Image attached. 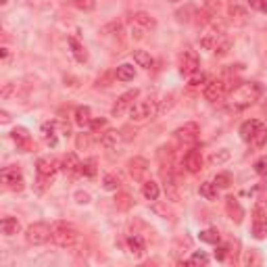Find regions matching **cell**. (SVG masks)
<instances>
[{
	"label": "cell",
	"mask_w": 267,
	"mask_h": 267,
	"mask_svg": "<svg viewBox=\"0 0 267 267\" xmlns=\"http://www.w3.org/2000/svg\"><path fill=\"white\" fill-rule=\"evenodd\" d=\"M261 94V86L259 83H240L234 92H232V101L228 103V111L230 113H240V111L248 109L252 103L259 98Z\"/></svg>",
	"instance_id": "6da1fadb"
},
{
	"label": "cell",
	"mask_w": 267,
	"mask_h": 267,
	"mask_svg": "<svg viewBox=\"0 0 267 267\" xmlns=\"http://www.w3.org/2000/svg\"><path fill=\"white\" fill-rule=\"evenodd\" d=\"M79 240V232L75 230V226L67 221H54L52 223V242L61 246V248H71L75 246Z\"/></svg>",
	"instance_id": "7a4b0ae2"
},
{
	"label": "cell",
	"mask_w": 267,
	"mask_h": 267,
	"mask_svg": "<svg viewBox=\"0 0 267 267\" xmlns=\"http://www.w3.org/2000/svg\"><path fill=\"white\" fill-rule=\"evenodd\" d=\"M61 169V165L57 159H52V157H42L38 159L36 163V173H38V192H44L52 182H54V175L59 173Z\"/></svg>",
	"instance_id": "3957f363"
},
{
	"label": "cell",
	"mask_w": 267,
	"mask_h": 267,
	"mask_svg": "<svg viewBox=\"0 0 267 267\" xmlns=\"http://www.w3.org/2000/svg\"><path fill=\"white\" fill-rule=\"evenodd\" d=\"M157 113H159V101H157V96H154V94H148L144 98H140V101H136L134 107L130 109L132 121H136V123L152 119Z\"/></svg>",
	"instance_id": "277c9868"
},
{
	"label": "cell",
	"mask_w": 267,
	"mask_h": 267,
	"mask_svg": "<svg viewBox=\"0 0 267 267\" xmlns=\"http://www.w3.org/2000/svg\"><path fill=\"white\" fill-rule=\"evenodd\" d=\"M25 240L32 246L46 244L48 240H52V226H48V223H44V221L32 223V226L25 230Z\"/></svg>",
	"instance_id": "5b68a950"
},
{
	"label": "cell",
	"mask_w": 267,
	"mask_h": 267,
	"mask_svg": "<svg viewBox=\"0 0 267 267\" xmlns=\"http://www.w3.org/2000/svg\"><path fill=\"white\" fill-rule=\"evenodd\" d=\"M0 180H3V184L13 192H21L25 188V180H23V173L19 167H7V169H3Z\"/></svg>",
	"instance_id": "8992f818"
},
{
	"label": "cell",
	"mask_w": 267,
	"mask_h": 267,
	"mask_svg": "<svg viewBox=\"0 0 267 267\" xmlns=\"http://www.w3.org/2000/svg\"><path fill=\"white\" fill-rule=\"evenodd\" d=\"M228 81H223V79H213V81H209L207 86H205V98L209 103H221L223 98L228 96Z\"/></svg>",
	"instance_id": "52a82bcc"
},
{
	"label": "cell",
	"mask_w": 267,
	"mask_h": 267,
	"mask_svg": "<svg viewBox=\"0 0 267 267\" xmlns=\"http://www.w3.org/2000/svg\"><path fill=\"white\" fill-rule=\"evenodd\" d=\"M199 134H201V128H199V123H184L182 128L175 130V140L182 144H186V146H192L199 142Z\"/></svg>",
	"instance_id": "ba28073f"
},
{
	"label": "cell",
	"mask_w": 267,
	"mask_h": 267,
	"mask_svg": "<svg viewBox=\"0 0 267 267\" xmlns=\"http://www.w3.org/2000/svg\"><path fill=\"white\" fill-rule=\"evenodd\" d=\"M180 73L182 75H194L199 73V54H196L192 48H186L180 54Z\"/></svg>",
	"instance_id": "9c48e42d"
},
{
	"label": "cell",
	"mask_w": 267,
	"mask_h": 267,
	"mask_svg": "<svg viewBox=\"0 0 267 267\" xmlns=\"http://www.w3.org/2000/svg\"><path fill=\"white\" fill-rule=\"evenodd\" d=\"M252 236L257 240L267 238V211L261 205H257L255 211H252Z\"/></svg>",
	"instance_id": "30bf717a"
},
{
	"label": "cell",
	"mask_w": 267,
	"mask_h": 267,
	"mask_svg": "<svg viewBox=\"0 0 267 267\" xmlns=\"http://www.w3.org/2000/svg\"><path fill=\"white\" fill-rule=\"evenodd\" d=\"M140 96L138 90H128V92H123L119 98H117V103L113 105V109H111V113H113V117H121L125 111H130L136 103V98Z\"/></svg>",
	"instance_id": "8fae6325"
},
{
	"label": "cell",
	"mask_w": 267,
	"mask_h": 267,
	"mask_svg": "<svg viewBox=\"0 0 267 267\" xmlns=\"http://www.w3.org/2000/svg\"><path fill=\"white\" fill-rule=\"evenodd\" d=\"M128 171L132 175L134 182H144L146 173H148V161L144 157H134L128 161Z\"/></svg>",
	"instance_id": "7c38bea8"
},
{
	"label": "cell",
	"mask_w": 267,
	"mask_h": 267,
	"mask_svg": "<svg viewBox=\"0 0 267 267\" xmlns=\"http://www.w3.org/2000/svg\"><path fill=\"white\" fill-rule=\"evenodd\" d=\"M182 165H184V169L188 173H199L203 169V154L199 148H190L186 154H184V159H182Z\"/></svg>",
	"instance_id": "4fadbf2b"
},
{
	"label": "cell",
	"mask_w": 267,
	"mask_h": 267,
	"mask_svg": "<svg viewBox=\"0 0 267 267\" xmlns=\"http://www.w3.org/2000/svg\"><path fill=\"white\" fill-rule=\"evenodd\" d=\"M161 175H163V188H165V194H167V201L171 203H180V190H177V184L169 171L161 169Z\"/></svg>",
	"instance_id": "5bb4252c"
},
{
	"label": "cell",
	"mask_w": 267,
	"mask_h": 267,
	"mask_svg": "<svg viewBox=\"0 0 267 267\" xmlns=\"http://www.w3.org/2000/svg\"><path fill=\"white\" fill-rule=\"evenodd\" d=\"M11 138L17 142V146H19L21 152H30V150H34V142H32V138H30V134H27L25 128H15V130L11 132Z\"/></svg>",
	"instance_id": "9a60e30c"
},
{
	"label": "cell",
	"mask_w": 267,
	"mask_h": 267,
	"mask_svg": "<svg viewBox=\"0 0 267 267\" xmlns=\"http://www.w3.org/2000/svg\"><path fill=\"white\" fill-rule=\"evenodd\" d=\"M79 161H77V157H75V152H67L65 154V159H63V163H61V169H63V173L67 175V177H75V175H79Z\"/></svg>",
	"instance_id": "2e32d148"
},
{
	"label": "cell",
	"mask_w": 267,
	"mask_h": 267,
	"mask_svg": "<svg viewBox=\"0 0 267 267\" xmlns=\"http://www.w3.org/2000/svg\"><path fill=\"white\" fill-rule=\"evenodd\" d=\"M132 25L140 27V30H144V32H150V30L157 27V21H154V17L148 15V13L140 11V13H134V15H132Z\"/></svg>",
	"instance_id": "e0dca14e"
},
{
	"label": "cell",
	"mask_w": 267,
	"mask_h": 267,
	"mask_svg": "<svg viewBox=\"0 0 267 267\" xmlns=\"http://www.w3.org/2000/svg\"><path fill=\"white\" fill-rule=\"evenodd\" d=\"M226 211H228L230 219L236 223H240L244 217V209L240 207V203H238V199H234V196H228L226 199Z\"/></svg>",
	"instance_id": "ac0fdd59"
},
{
	"label": "cell",
	"mask_w": 267,
	"mask_h": 267,
	"mask_svg": "<svg viewBox=\"0 0 267 267\" xmlns=\"http://www.w3.org/2000/svg\"><path fill=\"white\" fill-rule=\"evenodd\" d=\"M261 121H257V119H248V121H244L242 125H240V138L244 140V142H250L252 140V136H255L259 130H261Z\"/></svg>",
	"instance_id": "d6986e66"
},
{
	"label": "cell",
	"mask_w": 267,
	"mask_h": 267,
	"mask_svg": "<svg viewBox=\"0 0 267 267\" xmlns=\"http://www.w3.org/2000/svg\"><path fill=\"white\" fill-rule=\"evenodd\" d=\"M128 248L134 257H142L144 252H146V242H144V238L142 236H130L128 238Z\"/></svg>",
	"instance_id": "ffe728a7"
},
{
	"label": "cell",
	"mask_w": 267,
	"mask_h": 267,
	"mask_svg": "<svg viewBox=\"0 0 267 267\" xmlns=\"http://www.w3.org/2000/svg\"><path fill=\"white\" fill-rule=\"evenodd\" d=\"M69 46H71V52H73V57H75V61L77 63H86L88 61V52H86V48H83V44L77 40V38H69Z\"/></svg>",
	"instance_id": "44dd1931"
},
{
	"label": "cell",
	"mask_w": 267,
	"mask_h": 267,
	"mask_svg": "<svg viewBox=\"0 0 267 267\" xmlns=\"http://www.w3.org/2000/svg\"><path fill=\"white\" fill-rule=\"evenodd\" d=\"M228 17H230V21L232 23H238V25H242V23H246V11L242 9V7H238V5H230L228 7Z\"/></svg>",
	"instance_id": "7402d4cb"
},
{
	"label": "cell",
	"mask_w": 267,
	"mask_h": 267,
	"mask_svg": "<svg viewBox=\"0 0 267 267\" xmlns=\"http://www.w3.org/2000/svg\"><path fill=\"white\" fill-rule=\"evenodd\" d=\"M119 132L117 130H105L103 134H101V144L105 146V148H115L117 146V142H119Z\"/></svg>",
	"instance_id": "603a6c76"
},
{
	"label": "cell",
	"mask_w": 267,
	"mask_h": 267,
	"mask_svg": "<svg viewBox=\"0 0 267 267\" xmlns=\"http://www.w3.org/2000/svg\"><path fill=\"white\" fill-rule=\"evenodd\" d=\"M0 228H3V234L5 236H15L19 234L21 226H19V221L15 217H3V223H0Z\"/></svg>",
	"instance_id": "cb8c5ba5"
},
{
	"label": "cell",
	"mask_w": 267,
	"mask_h": 267,
	"mask_svg": "<svg viewBox=\"0 0 267 267\" xmlns=\"http://www.w3.org/2000/svg\"><path fill=\"white\" fill-rule=\"evenodd\" d=\"M159 184L157 182H152V180H146L144 184H142V194H144V199L146 201H157L159 199Z\"/></svg>",
	"instance_id": "d4e9b609"
},
{
	"label": "cell",
	"mask_w": 267,
	"mask_h": 267,
	"mask_svg": "<svg viewBox=\"0 0 267 267\" xmlns=\"http://www.w3.org/2000/svg\"><path fill=\"white\" fill-rule=\"evenodd\" d=\"M75 123L79 125V128H86V125L92 123V113L88 107H77L75 109Z\"/></svg>",
	"instance_id": "484cf974"
},
{
	"label": "cell",
	"mask_w": 267,
	"mask_h": 267,
	"mask_svg": "<svg viewBox=\"0 0 267 267\" xmlns=\"http://www.w3.org/2000/svg\"><path fill=\"white\" fill-rule=\"evenodd\" d=\"M217 190L219 188L213 184V182H203L201 188H199L201 196H203V199H207V201H217Z\"/></svg>",
	"instance_id": "4316f807"
},
{
	"label": "cell",
	"mask_w": 267,
	"mask_h": 267,
	"mask_svg": "<svg viewBox=\"0 0 267 267\" xmlns=\"http://www.w3.org/2000/svg\"><path fill=\"white\" fill-rule=\"evenodd\" d=\"M115 75H117V79H119V81H130V79H134V75H136V71H134V65H130V63H123V65H119Z\"/></svg>",
	"instance_id": "83f0119b"
},
{
	"label": "cell",
	"mask_w": 267,
	"mask_h": 267,
	"mask_svg": "<svg viewBox=\"0 0 267 267\" xmlns=\"http://www.w3.org/2000/svg\"><path fill=\"white\" fill-rule=\"evenodd\" d=\"M134 61H136L138 67H142V69H150L152 63H154L152 57H150L148 52H144V50H136V52H134Z\"/></svg>",
	"instance_id": "f1b7e54d"
},
{
	"label": "cell",
	"mask_w": 267,
	"mask_h": 267,
	"mask_svg": "<svg viewBox=\"0 0 267 267\" xmlns=\"http://www.w3.org/2000/svg\"><path fill=\"white\" fill-rule=\"evenodd\" d=\"M199 238L203 242H209V244H219V240H221V236H219L217 230H203L199 234Z\"/></svg>",
	"instance_id": "f546056e"
},
{
	"label": "cell",
	"mask_w": 267,
	"mask_h": 267,
	"mask_svg": "<svg viewBox=\"0 0 267 267\" xmlns=\"http://www.w3.org/2000/svg\"><path fill=\"white\" fill-rule=\"evenodd\" d=\"M79 175H86V177H94L96 175V161L88 159L79 165Z\"/></svg>",
	"instance_id": "4dcf8cb0"
},
{
	"label": "cell",
	"mask_w": 267,
	"mask_h": 267,
	"mask_svg": "<svg viewBox=\"0 0 267 267\" xmlns=\"http://www.w3.org/2000/svg\"><path fill=\"white\" fill-rule=\"evenodd\" d=\"M248 144H252L255 148H261V146L267 144V128H265V125H261V130H259L255 136H252V140H250Z\"/></svg>",
	"instance_id": "1f68e13d"
},
{
	"label": "cell",
	"mask_w": 267,
	"mask_h": 267,
	"mask_svg": "<svg viewBox=\"0 0 267 267\" xmlns=\"http://www.w3.org/2000/svg\"><path fill=\"white\" fill-rule=\"evenodd\" d=\"M103 186H105V190H109V192H115V190L121 186V182H119V177H117L115 173H107L105 180H103Z\"/></svg>",
	"instance_id": "d6a6232c"
},
{
	"label": "cell",
	"mask_w": 267,
	"mask_h": 267,
	"mask_svg": "<svg viewBox=\"0 0 267 267\" xmlns=\"http://www.w3.org/2000/svg\"><path fill=\"white\" fill-rule=\"evenodd\" d=\"M230 159V150L228 148H221V150H217V152H213L209 157V163L211 165H221V163H226Z\"/></svg>",
	"instance_id": "836d02e7"
},
{
	"label": "cell",
	"mask_w": 267,
	"mask_h": 267,
	"mask_svg": "<svg viewBox=\"0 0 267 267\" xmlns=\"http://www.w3.org/2000/svg\"><path fill=\"white\" fill-rule=\"evenodd\" d=\"M213 184L219 188V190H226L232 186V175L230 173H217L215 180H213Z\"/></svg>",
	"instance_id": "e575fe53"
},
{
	"label": "cell",
	"mask_w": 267,
	"mask_h": 267,
	"mask_svg": "<svg viewBox=\"0 0 267 267\" xmlns=\"http://www.w3.org/2000/svg\"><path fill=\"white\" fill-rule=\"evenodd\" d=\"M115 205H117V209H121V211H128L132 205H134V201H132V196L130 194H125V192H121V194H117V199H115Z\"/></svg>",
	"instance_id": "d590c367"
},
{
	"label": "cell",
	"mask_w": 267,
	"mask_h": 267,
	"mask_svg": "<svg viewBox=\"0 0 267 267\" xmlns=\"http://www.w3.org/2000/svg\"><path fill=\"white\" fill-rule=\"evenodd\" d=\"M230 46H232V42L228 40V38H221L219 42H217V46H215V57H226V54L230 52Z\"/></svg>",
	"instance_id": "8d00e7d4"
},
{
	"label": "cell",
	"mask_w": 267,
	"mask_h": 267,
	"mask_svg": "<svg viewBox=\"0 0 267 267\" xmlns=\"http://www.w3.org/2000/svg\"><path fill=\"white\" fill-rule=\"evenodd\" d=\"M42 130H44V140H46V144L57 146V134H54V123H46Z\"/></svg>",
	"instance_id": "74e56055"
},
{
	"label": "cell",
	"mask_w": 267,
	"mask_h": 267,
	"mask_svg": "<svg viewBox=\"0 0 267 267\" xmlns=\"http://www.w3.org/2000/svg\"><path fill=\"white\" fill-rule=\"evenodd\" d=\"M71 5L79 11H94L96 9V0H71Z\"/></svg>",
	"instance_id": "f35d334b"
},
{
	"label": "cell",
	"mask_w": 267,
	"mask_h": 267,
	"mask_svg": "<svg viewBox=\"0 0 267 267\" xmlns=\"http://www.w3.org/2000/svg\"><path fill=\"white\" fill-rule=\"evenodd\" d=\"M188 265H207L209 263V257L205 255V252H194V255L186 261Z\"/></svg>",
	"instance_id": "ab89813d"
},
{
	"label": "cell",
	"mask_w": 267,
	"mask_h": 267,
	"mask_svg": "<svg viewBox=\"0 0 267 267\" xmlns=\"http://www.w3.org/2000/svg\"><path fill=\"white\" fill-rule=\"evenodd\" d=\"M75 144H77V150L88 148V146H90V136H88V134H79V136L75 138Z\"/></svg>",
	"instance_id": "60d3db41"
},
{
	"label": "cell",
	"mask_w": 267,
	"mask_h": 267,
	"mask_svg": "<svg viewBox=\"0 0 267 267\" xmlns=\"http://www.w3.org/2000/svg\"><path fill=\"white\" fill-rule=\"evenodd\" d=\"M255 173L257 175H267V157H261L255 163Z\"/></svg>",
	"instance_id": "b9f144b4"
},
{
	"label": "cell",
	"mask_w": 267,
	"mask_h": 267,
	"mask_svg": "<svg viewBox=\"0 0 267 267\" xmlns=\"http://www.w3.org/2000/svg\"><path fill=\"white\" fill-rule=\"evenodd\" d=\"M203 83H207V75H205V73H201V75L194 73L192 79H190V88H201Z\"/></svg>",
	"instance_id": "7bdbcfd3"
},
{
	"label": "cell",
	"mask_w": 267,
	"mask_h": 267,
	"mask_svg": "<svg viewBox=\"0 0 267 267\" xmlns=\"http://www.w3.org/2000/svg\"><path fill=\"white\" fill-rule=\"evenodd\" d=\"M90 128H92V132H101V130H105V128H107V119H105V117H101V119H92Z\"/></svg>",
	"instance_id": "ee69618b"
},
{
	"label": "cell",
	"mask_w": 267,
	"mask_h": 267,
	"mask_svg": "<svg viewBox=\"0 0 267 267\" xmlns=\"http://www.w3.org/2000/svg\"><path fill=\"white\" fill-rule=\"evenodd\" d=\"M75 203H79V205L90 203V194L88 192H75Z\"/></svg>",
	"instance_id": "f6af8a7d"
},
{
	"label": "cell",
	"mask_w": 267,
	"mask_h": 267,
	"mask_svg": "<svg viewBox=\"0 0 267 267\" xmlns=\"http://www.w3.org/2000/svg\"><path fill=\"white\" fill-rule=\"evenodd\" d=\"M152 211L154 213H159V215H163V217H171V211L167 209V207H161V205H154L152 207Z\"/></svg>",
	"instance_id": "bcb514c9"
},
{
	"label": "cell",
	"mask_w": 267,
	"mask_h": 267,
	"mask_svg": "<svg viewBox=\"0 0 267 267\" xmlns=\"http://www.w3.org/2000/svg\"><path fill=\"white\" fill-rule=\"evenodd\" d=\"M144 34H146L144 30H140V27H136V25H132V36H134L136 40H142V38H144Z\"/></svg>",
	"instance_id": "7dc6e473"
},
{
	"label": "cell",
	"mask_w": 267,
	"mask_h": 267,
	"mask_svg": "<svg viewBox=\"0 0 267 267\" xmlns=\"http://www.w3.org/2000/svg\"><path fill=\"white\" fill-rule=\"evenodd\" d=\"M13 90H15V86H13V83H7V86L3 88V92H0V96H3V98H9Z\"/></svg>",
	"instance_id": "c3c4849f"
},
{
	"label": "cell",
	"mask_w": 267,
	"mask_h": 267,
	"mask_svg": "<svg viewBox=\"0 0 267 267\" xmlns=\"http://www.w3.org/2000/svg\"><path fill=\"white\" fill-rule=\"evenodd\" d=\"M226 255H228V248L226 246H219L217 250H215V257L221 261V259H226Z\"/></svg>",
	"instance_id": "681fc988"
},
{
	"label": "cell",
	"mask_w": 267,
	"mask_h": 267,
	"mask_svg": "<svg viewBox=\"0 0 267 267\" xmlns=\"http://www.w3.org/2000/svg\"><path fill=\"white\" fill-rule=\"evenodd\" d=\"M248 7L255 9V11H261L263 9V0H248Z\"/></svg>",
	"instance_id": "f907efd6"
},
{
	"label": "cell",
	"mask_w": 267,
	"mask_h": 267,
	"mask_svg": "<svg viewBox=\"0 0 267 267\" xmlns=\"http://www.w3.org/2000/svg\"><path fill=\"white\" fill-rule=\"evenodd\" d=\"M0 117H3V123H7L11 117H9V113H7V111H3V113H0Z\"/></svg>",
	"instance_id": "816d5d0a"
},
{
	"label": "cell",
	"mask_w": 267,
	"mask_h": 267,
	"mask_svg": "<svg viewBox=\"0 0 267 267\" xmlns=\"http://www.w3.org/2000/svg\"><path fill=\"white\" fill-rule=\"evenodd\" d=\"M0 54H3V59L7 61L9 59V48H3V50H0Z\"/></svg>",
	"instance_id": "f5cc1de1"
},
{
	"label": "cell",
	"mask_w": 267,
	"mask_h": 267,
	"mask_svg": "<svg viewBox=\"0 0 267 267\" xmlns=\"http://www.w3.org/2000/svg\"><path fill=\"white\" fill-rule=\"evenodd\" d=\"M263 13H267V0H263V9H261Z\"/></svg>",
	"instance_id": "db71d44e"
},
{
	"label": "cell",
	"mask_w": 267,
	"mask_h": 267,
	"mask_svg": "<svg viewBox=\"0 0 267 267\" xmlns=\"http://www.w3.org/2000/svg\"><path fill=\"white\" fill-rule=\"evenodd\" d=\"M0 3H3V5H7V3H9V0H0Z\"/></svg>",
	"instance_id": "11a10c76"
},
{
	"label": "cell",
	"mask_w": 267,
	"mask_h": 267,
	"mask_svg": "<svg viewBox=\"0 0 267 267\" xmlns=\"http://www.w3.org/2000/svg\"><path fill=\"white\" fill-rule=\"evenodd\" d=\"M169 3H180V0H169Z\"/></svg>",
	"instance_id": "9f6ffc18"
},
{
	"label": "cell",
	"mask_w": 267,
	"mask_h": 267,
	"mask_svg": "<svg viewBox=\"0 0 267 267\" xmlns=\"http://www.w3.org/2000/svg\"><path fill=\"white\" fill-rule=\"evenodd\" d=\"M265 115H267V105H265Z\"/></svg>",
	"instance_id": "6f0895ef"
}]
</instances>
